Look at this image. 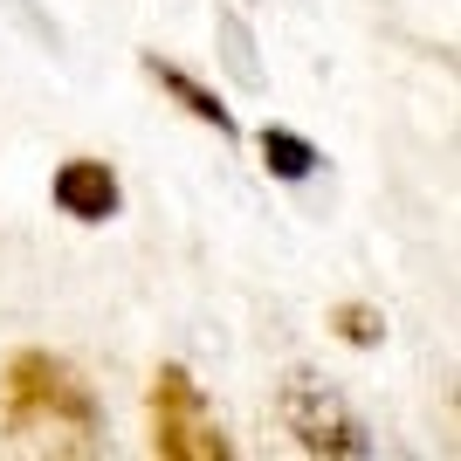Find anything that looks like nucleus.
<instances>
[{"instance_id":"nucleus-1","label":"nucleus","mask_w":461,"mask_h":461,"mask_svg":"<svg viewBox=\"0 0 461 461\" xmlns=\"http://www.w3.org/2000/svg\"><path fill=\"white\" fill-rule=\"evenodd\" d=\"M0 434L49 455H104V406L69 358L21 345L0 366Z\"/></svg>"},{"instance_id":"nucleus-2","label":"nucleus","mask_w":461,"mask_h":461,"mask_svg":"<svg viewBox=\"0 0 461 461\" xmlns=\"http://www.w3.org/2000/svg\"><path fill=\"white\" fill-rule=\"evenodd\" d=\"M145 441H152L158 461H228L234 455L213 400L200 393V379H193L186 366H173V358L152 366V379H145Z\"/></svg>"},{"instance_id":"nucleus-4","label":"nucleus","mask_w":461,"mask_h":461,"mask_svg":"<svg viewBox=\"0 0 461 461\" xmlns=\"http://www.w3.org/2000/svg\"><path fill=\"white\" fill-rule=\"evenodd\" d=\"M49 200H56V213H69V221H83V228H104V221H117L124 213V179H117L111 158H62L56 173H49Z\"/></svg>"},{"instance_id":"nucleus-3","label":"nucleus","mask_w":461,"mask_h":461,"mask_svg":"<svg viewBox=\"0 0 461 461\" xmlns=\"http://www.w3.org/2000/svg\"><path fill=\"white\" fill-rule=\"evenodd\" d=\"M276 427L289 434V447L310 461H366L372 455V434L366 420L351 413L345 393H330L324 379H310V372H289L276 385Z\"/></svg>"},{"instance_id":"nucleus-6","label":"nucleus","mask_w":461,"mask_h":461,"mask_svg":"<svg viewBox=\"0 0 461 461\" xmlns=\"http://www.w3.org/2000/svg\"><path fill=\"white\" fill-rule=\"evenodd\" d=\"M255 158H262V173L283 179V186H303V179H317V166H324V152H317L303 131H289V124H262V131H255Z\"/></svg>"},{"instance_id":"nucleus-8","label":"nucleus","mask_w":461,"mask_h":461,"mask_svg":"<svg viewBox=\"0 0 461 461\" xmlns=\"http://www.w3.org/2000/svg\"><path fill=\"white\" fill-rule=\"evenodd\" d=\"M221 28H228V62H234V77L255 90V83H262V69H255V56H249V21L228 7V14H221Z\"/></svg>"},{"instance_id":"nucleus-5","label":"nucleus","mask_w":461,"mask_h":461,"mask_svg":"<svg viewBox=\"0 0 461 461\" xmlns=\"http://www.w3.org/2000/svg\"><path fill=\"white\" fill-rule=\"evenodd\" d=\"M138 69H145V77H152L158 90L173 96V104H179V111L193 117V124H207V131H213V138H228V145L241 138V117H234L228 104H221V90H213V83H200L193 69H179L173 56H158V49H145V56H138Z\"/></svg>"},{"instance_id":"nucleus-7","label":"nucleus","mask_w":461,"mask_h":461,"mask_svg":"<svg viewBox=\"0 0 461 461\" xmlns=\"http://www.w3.org/2000/svg\"><path fill=\"white\" fill-rule=\"evenodd\" d=\"M330 338H345L351 351H379V338H385V317H379V303H366V296H345V303H330Z\"/></svg>"}]
</instances>
